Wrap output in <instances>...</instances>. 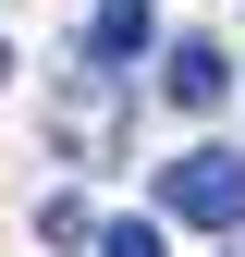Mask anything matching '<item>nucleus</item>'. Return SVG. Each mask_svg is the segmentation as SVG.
Here are the masks:
<instances>
[{"mask_svg":"<svg viewBox=\"0 0 245 257\" xmlns=\"http://www.w3.org/2000/svg\"><path fill=\"white\" fill-rule=\"evenodd\" d=\"M160 208L196 220V233H245V159H233V147H184V159H160Z\"/></svg>","mask_w":245,"mask_h":257,"instance_id":"obj_1","label":"nucleus"},{"mask_svg":"<svg viewBox=\"0 0 245 257\" xmlns=\"http://www.w3.org/2000/svg\"><path fill=\"white\" fill-rule=\"evenodd\" d=\"M86 61H98V74H135V61H147V0H98V25H86Z\"/></svg>","mask_w":245,"mask_h":257,"instance_id":"obj_2","label":"nucleus"},{"mask_svg":"<svg viewBox=\"0 0 245 257\" xmlns=\"http://www.w3.org/2000/svg\"><path fill=\"white\" fill-rule=\"evenodd\" d=\"M221 61H233V49H208V37H184V49H172V98H184V110H208V98L233 86Z\"/></svg>","mask_w":245,"mask_h":257,"instance_id":"obj_3","label":"nucleus"},{"mask_svg":"<svg viewBox=\"0 0 245 257\" xmlns=\"http://www.w3.org/2000/svg\"><path fill=\"white\" fill-rule=\"evenodd\" d=\"M98 257H160V220H110V233H86Z\"/></svg>","mask_w":245,"mask_h":257,"instance_id":"obj_4","label":"nucleus"},{"mask_svg":"<svg viewBox=\"0 0 245 257\" xmlns=\"http://www.w3.org/2000/svg\"><path fill=\"white\" fill-rule=\"evenodd\" d=\"M37 233H49V245H86L98 220H86V196H49V208H37Z\"/></svg>","mask_w":245,"mask_h":257,"instance_id":"obj_5","label":"nucleus"},{"mask_svg":"<svg viewBox=\"0 0 245 257\" xmlns=\"http://www.w3.org/2000/svg\"><path fill=\"white\" fill-rule=\"evenodd\" d=\"M0 61H13V49H0Z\"/></svg>","mask_w":245,"mask_h":257,"instance_id":"obj_6","label":"nucleus"}]
</instances>
